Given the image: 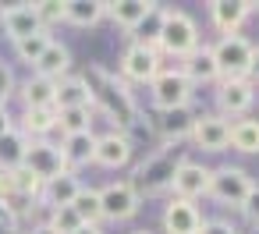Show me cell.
Here are the masks:
<instances>
[{
	"label": "cell",
	"mask_w": 259,
	"mask_h": 234,
	"mask_svg": "<svg viewBox=\"0 0 259 234\" xmlns=\"http://www.w3.org/2000/svg\"><path fill=\"white\" fill-rule=\"evenodd\" d=\"M82 82L89 85V96H93V107H100L114 124L117 131L128 135V128L139 124V107L132 100V92L124 89V82H117L114 75H107L103 68H89L82 75Z\"/></svg>",
	"instance_id": "cell-1"
},
{
	"label": "cell",
	"mask_w": 259,
	"mask_h": 234,
	"mask_svg": "<svg viewBox=\"0 0 259 234\" xmlns=\"http://www.w3.org/2000/svg\"><path fill=\"white\" fill-rule=\"evenodd\" d=\"M199 46V29L185 11H163V25H160V39L156 50L170 54V57H188Z\"/></svg>",
	"instance_id": "cell-2"
},
{
	"label": "cell",
	"mask_w": 259,
	"mask_h": 234,
	"mask_svg": "<svg viewBox=\"0 0 259 234\" xmlns=\"http://www.w3.org/2000/svg\"><path fill=\"white\" fill-rule=\"evenodd\" d=\"M252 50L255 46L245 36H220V43L213 46V61H217L220 82H227V78H248Z\"/></svg>",
	"instance_id": "cell-3"
},
{
	"label": "cell",
	"mask_w": 259,
	"mask_h": 234,
	"mask_svg": "<svg viewBox=\"0 0 259 234\" xmlns=\"http://www.w3.org/2000/svg\"><path fill=\"white\" fill-rule=\"evenodd\" d=\"M178 156L170 153V149H160V153H153L146 163H139V170H135V192L142 195H156V192H163V188H170V181H174V170H178Z\"/></svg>",
	"instance_id": "cell-4"
},
{
	"label": "cell",
	"mask_w": 259,
	"mask_h": 234,
	"mask_svg": "<svg viewBox=\"0 0 259 234\" xmlns=\"http://www.w3.org/2000/svg\"><path fill=\"white\" fill-rule=\"evenodd\" d=\"M252 177L241 170V167H220V170H209V195L220 202V206H241L245 195L252 192Z\"/></svg>",
	"instance_id": "cell-5"
},
{
	"label": "cell",
	"mask_w": 259,
	"mask_h": 234,
	"mask_svg": "<svg viewBox=\"0 0 259 234\" xmlns=\"http://www.w3.org/2000/svg\"><path fill=\"white\" fill-rule=\"evenodd\" d=\"M142 206V195L135 192L132 181H110L107 188H100V209H103V220H132Z\"/></svg>",
	"instance_id": "cell-6"
},
{
	"label": "cell",
	"mask_w": 259,
	"mask_h": 234,
	"mask_svg": "<svg viewBox=\"0 0 259 234\" xmlns=\"http://www.w3.org/2000/svg\"><path fill=\"white\" fill-rule=\"evenodd\" d=\"M29 174H36L39 181H54L61 174H68V163L61 156V149L47 138H29V149H25V163H22Z\"/></svg>",
	"instance_id": "cell-7"
},
{
	"label": "cell",
	"mask_w": 259,
	"mask_h": 234,
	"mask_svg": "<svg viewBox=\"0 0 259 234\" xmlns=\"http://www.w3.org/2000/svg\"><path fill=\"white\" fill-rule=\"evenodd\" d=\"M149 85H153V103H156V110L188 107V100H192V82H188L181 71H160Z\"/></svg>",
	"instance_id": "cell-8"
},
{
	"label": "cell",
	"mask_w": 259,
	"mask_h": 234,
	"mask_svg": "<svg viewBox=\"0 0 259 234\" xmlns=\"http://www.w3.org/2000/svg\"><path fill=\"white\" fill-rule=\"evenodd\" d=\"M188 138H192L195 149L220 153V149H227V142H231V121L220 117V114H202V117H195Z\"/></svg>",
	"instance_id": "cell-9"
},
{
	"label": "cell",
	"mask_w": 259,
	"mask_h": 234,
	"mask_svg": "<svg viewBox=\"0 0 259 234\" xmlns=\"http://www.w3.org/2000/svg\"><path fill=\"white\" fill-rule=\"evenodd\" d=\"M170 188H174V199H185V202L202 199V195H209V170H206L202 163L181 160V163H178V170H174Z\"/></svg>",
	"instance_id": "cell-10"
},
{
	"label": "cell",
	"mask_w": 259,
	"mask_h": 234,
	"mask_svg": "<svg viewBox=\"0 0 259 234\" xmlns=\"http://www.w3.org/2000/svg\"><path fill=\"white\" fill-rule=\"evenodd\" d=\"M0 25H4L8 39L18 43V39H29L36 32H47L39 15H36V4H15V8H4L0 11Z\"/></svg>",
	"instance_id": "cell-11"
},
{
	"label": "cell",
	"mask_w": 259,
	"mask_h": 234,
	"mask_svg": "<svg viewBox=\"0 0 259 234\" xmlns=\"http://www.w3.org/2000/svg\"><path fill=\"white\" fill-rule=\"evenodd\" d=\"M121 75H124L128 82H153V78L160 75V54L149 50V46L132 43V46L124 50V57H121Z\"/></svg>",
	"instance_id": "cell-12"
},
{
	"label": "cell",
	"mask_w": 259,
	"mask_h": 234,
	"mask_svg": "<svg viewBox=\"0 0 259 234\" xmlns=\"http://www.w3.org/2000/svg\"><path fill=\"white\" fill-rule=\"evenodd\" d=\"M199 227H202V213L195 209V202L170 199L163 206V230L167 234H199Z\"/></svg>",
	"instance_id": "cell-13"
},
{
	"label": "cell",
	"mask_w": 259,
	"mask_h": 234,
	"mask_svg": "<svg viewBox=\"0 0 259 234\" xmlns=\"http://www.w3.org/2000/svg\"><path fill=\"white\" fill-rule=\"evenodd\" d=\"M252 100H255V89H252L248 78H227V82H220V89H217V107H220L224 114H231V117L245 114V110L252 107Z\"/></svg>",
	"instance_id": "cell-14"
},
{
	"label": "cell",
	"mask_w": 259,
	"mask_h": 234,
	"mask_svg": "<svg viewBox=\"0 0 259 234\" xmlns=\"http://www.w3.org/2000/svg\"><path fill=\"white\" fill-rule=\"evenodd\" d=\"M128 156H132V138H128L124 131H107V135L96 138V156H93V163H100V167H107V170H117V167L128 163Z\"/></svg>",
	"instance_id": "cell-15"
},
{
	"label": "cell",
	"mask_w": 259,
	"mask_h": 234,
	"mask_svg": "<svg viewBox=\"0 0 259 234\" xmlns=\"http://www.w3.org/2000/svg\"><path fill=\"white\" fill-rule=\"evenodd\" d=\"M82 192V181H78V174L75 170H68V174H61V177H54V181H43V206L47 209H64V206H71L75 202V195Z\"/></svg>",
	"instance_id": "cell-16"
},
{
	"label": "cell",
	"mask_w": 259,
	"mask_h": 234,
	"mask_svg": "<svg viewBox=\"0 0 259 234\" xmlns=\"http://www.w3.org/2000/svg\"><path fill=\"white\" fill-rule=\"evenodd\" d=\"M68 68H71V50H68L64 43H57V39H50V46L43 50V57L32 64V71H36L39 78H50V82L68 78Z\"/></svg>",
	"instance_id": "cell-17"
},
{
	"label": "cell",
	"mask_w": 259,
	"mask_h": 234,
	"mask_svg": "<svg viewBox=\"0 0 259 234\" xmlns=\"http://www.w3.org/2000/svg\"><path fill=\"white\" fill-rule=\"evenodd\" d=\"M209 18L224 36H238L241 22L248 18V4L245 0H213L209 4Z\"/></svg>",
	"instance_id": "cell-18"
},
{
	"label": "cell",
	"mask_w": 259,
	"mask_h": 234,
	"mask_svg": "<svg viewBox=\"0 0 259 234\" xmlns=\"http://www.w3.org/2000/svg\"><path fill=\"white\" fill-rule=\"evenodd\" d=\"M181 75L195 85V82H217V61H213V46H195L185 61H181Z\"/></svg>",
	"instance_id": "cell-19"
},
{
	"label": "cell",
	"mask_w": 259,
	"mask_h": 234,
	"mask_svg": "<svg viewBox=\"0 0 259 234\" xmlns=\"http://www.w3.org/2000/svg\"><path fill=\"white\" fill-rule=\"evenodd\" d=\"M82 107H93V96H89V85L82 82V75L61 78L57 96H54V110H82Z\"/></svg>",
	"instance_id": "cell-20"
},
{
	"label": "cell",
	"mask_w": 259,
	"mask_h": 234,
	"mask_svg": "<svg viewBox=\"0 0 259 234\" xmlns=\"http://www.w3.org/2000/svg\"><path fill=\"white\" fill-rule=\"evenodd\" d=\"M25 149H29L25 131L8 128L4 135H0V174H15V170L25 163Z\"/></svg>",
	"instance_id": "cell-21"
},
{
	"label": "cell",
	"mask_w": 259,
	"mask_h": 234,
	"mask_svg": "<svg viewBox=\"0 0 259 234\" xmlns=\"http://www.w3.org/2000/svg\"><path fill=\"white\" fill-rule=\"evenodd\" d=\"M107 18V4L103 0H68L64 4V22L78 25V29H93Z\"/></svg>",
	"instance_id": "cell-22"
},
{
	"label": "cell",
	"mask_w": 259,
	"mask_h": 234,
	"mask_svg": "<svg viewBox=\"0 0 259 234\" xmlns=\"http://www.w3.org/2000/svg\"><path fill=\"white\" fill-rule=\"evenodd\" d=\"M153 8H156V4H149V0H117V4H107V15L114 18V25L135 32V29L146 22V15H149Z\"/></svg>",
	"instance_id": "cell-23"
},
{
	"label": "cell",
	"mask_w": 259,
	"mask_h": 234,
	"mask_svg": "<svg viewBox=\"0 0 259 234\" xmlns=\"http://www.w3.org/2000/svg\"><path fill=\"white\" fill-rule=\"evenodd\" d=\"M57 149H61V156H64L68 170H71V167H85V163H93V156H96V135H93V131L68 135Z\"/></svg>",
	"instance_id": "cell-24"
},
{
	"label": "cell",
	"mask_w": 259,
	"mask_h": 234,
	"mask_svg": "<svg viewBox=\"0 0 259 234\" xmlns=\"http://www.w3.org/2000/svg\"><path fill=\"white\" fill-rule=\"evenodd\" d=\"M195 124V114L188 107H174V110H160V131L167 142H178V138H188Z\"/></svg>",
	"instance_id": "cell-25"
},
{
	"label": "cell",
	"mask_w": 259,
	"mask_h": 234,
	"mask_svg": "<svg viewBox=\"0 0 259 234\" xmlns=\"http://www.w3.org/2000/svg\"><path fill=\"white\" fill-rule=\"evenodd\" d=\"M54 96H57V82H50V78L32 75V78L22 85L25 110H43V107H54Z\"/></svg>",
	"instance_id": "cell-26"
},
{
	"label": "cell",
	"mask_w": 259,
	"mask_h": 234,
	"mask_svg": "<svg viewBox=\"0 0 259 234\" xmlns=\"http://www.w3.org/2000/svg\"><path fill=\"white\" fill-rule=\"evenodd\" d=\"M227 149H238V153H259V121H248V117H241V121H234L231 124V142H227Z\"/></svg>",
	"instance_id": "cell-27"
},
{
	"label": "cell",
	"mask_w": 259,
	"mask_h": 234,
	"mask_svg": "<svg viewBox=\"0 0 259 234\" xmlns=\"http://www.w3.org/2000/svg\"><path fill=\"white\" fill-rule=\"evenodd\" d=\"M22 128H25V138H47L50 131H57V110H54V107H43V110H25Z\"/></svg>",
	"instance_id": "cell-28"
},
{
	"label": "cell",
	"mask_w": 259,
	"mask_h": 234,
	"mask_svg": "<svg viewBox=\"0 0 259 234\" xmlns=\"http://www.w3.org/2000/svg\"><path fill=\"white\" fill-rule=\"evenodd\" d=\"M71 209L78 213V220H82V223H100V220H103L100 192H96V188H85V184H82V192H78V195H75V202H71Z\"/></svg>",
	"instance_id": "cell-29"
},
{
	"label": "cell",
	"mask_w": 259,
	"mask_h": 234,
	"mask_svg": "<svg viewBox=\"0 0 259 234\" xmlns=\"http://www.w3.org/2000/svg\"><path fill=\"white\" fill-rule=\"evenodd\" d=\"M89 124H93V107H82V110H57V128L64 131V138L89 131Z\"/></svg>",
	"instance_id": "cell-30"
},
{
	"label": "cell",
	"mask_w": 259,
	"mask_h": 234,
	"mask_svg": "<svg viewBox=\"0 0 259 234\" xmlns=\"http://www.w3.org/2000/svg\"><path fill=\"white\" fill-rule=\"evenodd\" d=\"M160 25H163V8H153V11L146 15V22L135 29V43H139V46H149V50H156Z\"/></svg>",
	"instance_id": "cell-31"
},
{
	"label": "cell",
	"mask_w": 259,
	"mask_h": 234,
	"mask_svg": "<svg viewBox=\"0 0 259 234\" xmlns=\"http://www.w3.org/2000/svg\"><path fill=\"white\" fill-rule=\"evenodd\" d=\"M47 46H50V32H36V36H29V39H18V43H15V54H18L25 64H36Z\"/></svg>",
	"instance_id": "cell-32"
},
{
	"label": "cell",
	"mask_w": 259,
	"mask_h": 234,
	"mask_svg": "<svg viewBox=\"0 0 259 234\" xmlns=\"http://www.w3.org/2000/svg\"><path fill=\"white\" fill-rule=\"evenodd\" d=\"M57 234H75L78 227H82V220H78V213L71 209V206H64V209H50V220H47Z\"/></svg>",
	"instance_id": "cell-33"
},
{
	"label": "cell",
	"mask_w": 259,
	"mask_h": 234,
	"mask_svg": "<svg viewBox=\"0 0 259 234\" xmlns=\"http://www.w3.org/2000/svg\"><path fill=\"white\" fill-rule=\"evenodd\" d=\"M36 15H39L43 29H50V25L64 22V0H61V4H57V0H43V4H36Z\"/></svg>",
	"instance_id": "cell-34"
},
{
	"label": "cell",
	"mask_w": 259,
	"mask_h": 234,
	"mask_svg": "<svg viewBox=\"0 0 259 234\" xmlns=\"http://www.w3.org/2000/svg\"><path fill=\"white\" fill-rule=\"evenodd\" d=\"M238 209L245 213V220H248L252 227H259V184H252V192L245 195V202H241Z\"/></svg>",
	"instance_id": "cell-35"
},
{
	"label": "cell",
	"mask_w": 259,
	"mask_h": 234,
	"mask_svg": "<svg viewBox=\"0 0 259 234\" xmlns=\"http://www.w3.org/2000/svg\"><path fill=\"white\" fill-rule=\"evenodd\" d=\"M11 89H15V75H11V68L0 61V110H4V103H8V96H11Z\"/></svg>",
	"instance_id": "cell-36"
},
{
	"label": "cell",
	"mask_w": 259,
	"mask_h": 234,
	"mask_svg": "<svg viewBox=\"0 0 259 234\" xmlns=\"http://www.w3.org/2000/svg\"><path fill=\"white\" fill-rule=\"evenodd\" d=\"M199 234H238V230H234L227 220H202Z\"/></svg>",
	"instance_id": "cell-37"
},
{
	"label": "cell",
	"mask_w": 259,
	"mask_h": 234,
	"mask_svg": "<svg viewBox=\"0 0 259 234\" xmlns=\"http://www.w3.org/2000/svg\"><path fill=\"white\" fill-rule=\"evenodd\" d=\"M248 82H252V89L259 85V46L252 50V64H248Z\"/></svg>",
	"instance_id": "cell-38"
},
{
	"label": "cell",
	"mask_w": 259,
	"mask_h": 234,
	"mask_svg": "<svg viewBox=\"0 0 259 234\" xmlns=\"http://www.w3.org/2000/svg\"><path fill=\"white\" fill-rule=\"evenodd\" d=\"M0 234H18V223L8 213H0Z\"/></svg>",
	"instance_id": "cell-39"
},
{
	"label": "cell",
	"mask_w": 259,
	"mask_h": 234,
	"mask_svg": "<svg viewBox=\"0 0 259 234\" xmlns=\"http://www.w3.org/2000/svg\"><path fill=\"white\" fill-rule=\"evenodd\" d=\"M25 234H57V230H54L50 223H36V227H32V230H25Z\"/></svg>",
	"instance_id": "cell-40"
},
{
	"label": "cell",
	"mask_w": 259,
	"mask_h": 234,
	"mask_svg": "<svg viewBox=\"0 0 259 234\" xmlns=\"http://www.w3.org/2000/svg\"><path fill=\"white\" fill-rule=\"evenodd\" d=\"M75 234H103V230H100V223H82Z\"/></svg>",
	"instance_id": "cell-41"
},
{
	"label": "cell",
	"mask_w": 259,
	"mask_h": 234,
	"mask_svg": "<svg viewBox=\"0 0 259 234\" xmlns=\"http://www.w3.org/2000/svg\"><path fill=\"white\" fill-rule=\"evenodd\" d=\"M8 128H11V121H8V114H4V110H0V135H4Z\"/></svg>",
	"instance_id": "cell-42"
},
{
	"label": "cell",
	"mask_w": 259,
	"mask_h": 234,
	"mask_svg": "<svg viewBox=\"0 0 259 234\" xmlns=\"http://www.w3.org/2000/svg\"><path fill=\"white\" fill-rule=\"evenodd\" d=\"M135 234H153V230H135Z\"/></svg>",
	"instance_id": "cell-43"
}]
</instances>
